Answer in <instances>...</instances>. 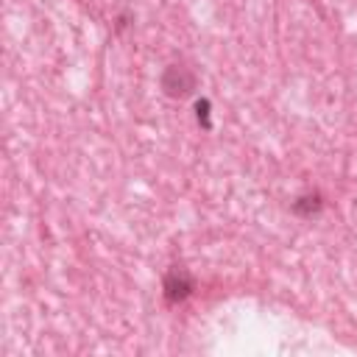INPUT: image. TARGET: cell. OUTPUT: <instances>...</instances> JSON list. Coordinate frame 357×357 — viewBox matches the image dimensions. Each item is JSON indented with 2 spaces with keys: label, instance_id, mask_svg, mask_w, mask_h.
<instances>
[{
  "label": "cell",
  "instance_id": "1",
  "mask_svg": "<svg viewBox=\"0 0 357 357\" xmlns=\"http://www.w3.org/2000/svg\"><path fill=\"white\" fill-rule=\"evenodd\" d=\"M159 86H162V92H165L167 98L181 100V98H190V95L195 92L198 78H195V73H192L190 67H184V64H170V67H165V73H162V78H159Z\"/></svg>",
  "mask_w": 357,
  "mask_h": 357
},
{
  "label": "cell",
  "instance_id": "4",
  "mask_svg": "<svg viewBox=\"0 0 357 357\" xmlns=\"http://www.w3.org/2000/svg\"><path fill=\"white\" fill-rule=\"evenodd\" d=\"M209 109H212V103H209L206 98H201V100L195 103V120H198V126H201L204 131H209V128H212V120H209Z\"/></svg>",
  "mask_w": 357,
  "mask_h": 357
},
{
  "label": "cell",
  "instance_id": "3",
  "mask_svg": "<svg viewBox=\"0 0 357 357\" xmlns=\"http://www.w3.org/2000/svg\"><path fill=\"white\" fill-rule=\"evenodd\" d=\"M321 209H324V198L318 192H307L293 201V212L298 218H315V215H321Z\"/></svg>",
  "mask_w": 357,
  "mask_h": 357
},
{
  "label": "cell",
  "instance_id": "2",
  "mask_svg": "<svg viewBox=\"0 0 357 357\" xmlns=\"http://www.w3.org/2000/svg\"><path fill=\"white\" fill-rule=\"evenodd\" d=\"M162 290H165L167 304H181L184 298H190V296H192L195 282H192V276H190V271H187V268L173 265V268L165 273V279H162Z\"/></svg>",
  "mask_w": 357,
  "mask_h": 357
}]
</instances>
